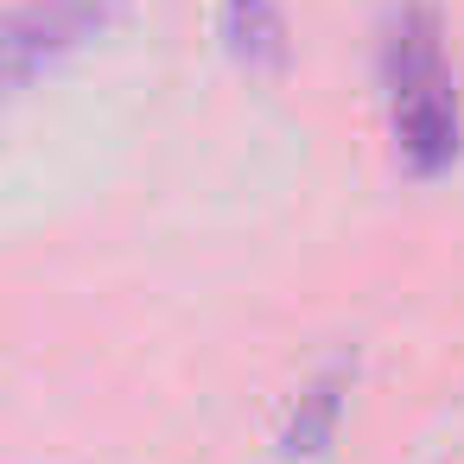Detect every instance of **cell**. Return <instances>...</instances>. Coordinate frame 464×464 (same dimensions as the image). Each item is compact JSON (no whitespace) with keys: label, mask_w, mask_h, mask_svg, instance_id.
I'll use <instances>...</instances> for the list:
<instances>
[{"label":"cell","mask_w":464,"mask_h":464,"mask_svg":"<svg viewBox=\"0 0 464 464\" xmlns=\"http://www.w3.org/2000/svg\"><path fill=\"white\" fill-rule=\"evenodd\" d=\"M128 0H14L0 7V90H14L121 20Z\"/></svg>","instance_id":"2"},{"label":"cell","mask_w":464,"mask_h":464,"mask_svg":"<svg viewBox=\"0 0 464 464\" xmlns=\"http://www.w3.org/2000/svg\"><path fill=\"white\" fill-rule=\"evenodd\" d=\"M217 33H223V52L242 71L280 77L293 64V33H286L280 0H223V7H217Z\"/></svg>","instance_id":"4"},{"label":"cell","mask_w":464,"mask_h":464,"mask_svg":"<svg viewBox=\"0 0 464 464\" xmlns=\"http://www.w3.org/2000/svg\"><path fill=\"white\" fill-rule=\"evenodd\" d=\"M375 77L401 166L413 179H445L464 153V96L445 58V20L432 0H394L382 14Z\"/></svg>","instance_id":"1"},{"label":"cell","mask_w":464,"mask_h":464,"mask_svg":"<svg viewBox=\"0 0 464 464\" xmlns=\"http://www.w3.org/2000/svg\"><path fill=\"white\" fill-rule=\"evenodd\" d=\"M343 394H350V369H343V362L318 369V375L299 388V401H293V413H286V426H280V458H286V464H318V458H331L337 426H343Z\"/></svg>","instance_id":"3"}]
</instances>
